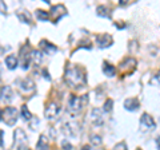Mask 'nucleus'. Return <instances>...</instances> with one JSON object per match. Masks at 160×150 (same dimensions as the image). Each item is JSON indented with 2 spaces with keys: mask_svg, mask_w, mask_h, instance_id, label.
Masks as SVG:
<instances>
[{
  "mask_svg": "<svg viewBox=\"0 0 160 150\" xmlns=\"http://www.w3.org/2000/svg\"><path fill=\"white\" fill-rule=\"evenodd\" d=\"M64 79L68 86L73 88H80L86 84V72L84 70L75 64H67L66 67V74H64Z\"/></svg>",
  "mask_w": 160,
  "mask_h": 150,
  "instance_id": "f257e3e1",
  "label": "nucleus"
},
{
  "mask_svg": "<svg viewBox=\"0 0 160 150\" xmlns=\"http://www.w3.org/2000/svg\"><path fill=\"white\" fill-rule=\"evenodd\" d=\"M88 103V95H82V97H76V95H69L68 99V113L71 115H79L80 113L84 110V107Z\"/></svg>",
  "mask_w": 160,
  "mask_h": 150,
  "instance_id": "f03ea898",
  "label": "nucleus"
},
{
  "mask_svg": "<svg viewBox=\"0 0 160 150\" xmlns=\"http://www.w3.org/2000/svg\"><path fill=\"white\" fill-rule=\"evenodd\" d=\"M18 117H19V113H18L16 107L8 106L3 110V121L6 122V125H8V126H13V125L18 122Z\"/></svg>",
  "mask_w": 160,
  "mask_h": 150,
  "instance_id": "7ed1b4c3",
  "label": "nucleus"
},
{
  "mask_svg": "<svg viewBox=\"0 0 160 150\" xmlns=\"http://www.w3.org/2000/svg\"><path fill=\"white\" fill-rule=\"evenodd\" d=\"M60 113V104L56 102H49L46 109H44V115L47 119H53L58 117V114Z\"/></svg>",
  "mask_w": 160,
  "mask_h": 150,
  "instance_id": "20e7f679",
  "label": "nucleus"
},
{
  "mask_svg": "<svg viewBox=\"0 0 160 150\" xmlns=\"http://www.w3.org/2000/svg\"><path fill=\"white\" fill-rule=\"evenodd\" d=\"M64 15H67V8L63 6V4H58V6H53L51 8V13H49V16L53 18V23L56 24L60 19H62Z\"/></svg>",
  "mask_w": 160,
  "mask_h": 150,
  "instance_id": "39448f33",
  "label": "nucleus"
},
{
  "mask_svg": "<svg viewBox=\"0 0 160 150\" xmlns=\"http://www.w3.org/2000/svg\"><path fill=\"white\" fill-rule=\"evenodd\" d=\"M96 44L100 48H107L113 44V38L109 34H99L96 36Z\"/></svg>",
  "mask_w": 160,
  "mask_h": 150,
  "instance_id": "423d86ee",
  "label": "nucleus"
},
{
  "mask_svg": "<svg viewBox=\"0 0 160 150\" xmlns=\"http://www.w3.org/2000/svg\"><path fill=\"white\" fill-rule=\"evenodd\" d=\"M91 122L95 125V126H102L104 123V114L102 109L95 107L91 111Z\"/></svg>",
  "mask_w": 160,
  "mask_h": 150,
  "instance_id": "0eeeda50",
  "label": "nucleus"
},
{
  "mask_svg": "<svg viewBox=\"0 0 160 150\" xmlns=\"http://www.w3.org/2000/svg\"><path fill=\"white\" fill-rule=\"evenodd\" d=\"M120 70H122V72H128V74H131L135 67H136V59L135 58H127V59H124V61L120 63Z\"/></svg>",
  "mask_w": 160,
  "mask_h": 150,
  "instance_id": "6e6552de",
  "label": "nucleus"
},
{
  "mask_svg": "<svg viewBox=\"0 0 160 150\" xmlns=\"http://www.w3.org/2000/svg\"><path fill=\"white\" fill-rule=\"evenodd\" d=\"M13 137H15V143L18 145V147H20V146H27L28 138L26 136V133L23 131V129H16V130H15Z\"/></svg>",
  "mask_w": 160,
  "mask_h": 150,
  "instance_id": "1a4fd4ad",
  "label": "nucleus"
},
{
  "mask_svg": "<svg viewBox=\"0 0 160 150\" xmlns=\"http://www.w3.org/2000/svg\"><path fill=\"white\" fill-rule=\"evenodd\" d=\"M19 88L22 90L23 93H31L35 90V82L32 81L31 78H26V79H22L19 82Z\"/></svg>",
  "mask_w": 160,
  "mask_h": 150,
  "instance_id": "9d476101",
  "label": "nucleus"
},
{
  "mask_svg": "<svg viewBox=\"0 0 160 150\" xmlns=\"http://www.w3.org/2000/svg\"><path fill=\"white\" fill-rule=\"evenodd\" d=\"M78 130H79V126H78L76 122H67L63 126L64 134H67V136H71V137L78 136Z\"/></svg>",
  "mask_w": 160,
  "mask_h": 150,
  "instance_id": "9b49d317",
  "label": "nucleus"
},
{
  "mask_svg": "<svg viewBox=\"0 0 160 150\" xmlns=\"http://www.w3.org/2000/svg\"><path fill=\"white\" fill-rule=\"evenodd\" d=\"M140 107V102L138 98H127L124 101V109L128 111H136Z\"/></svg>",
  "mask_w": 160,
  "mask_h": 150,
  "instance_id": "f8f14e48",
  "label": "nucleus"
},
{
  "mask_svg": "<svg viewBox=\"0 0 160 150\" xmlns=\"http://www.w3.org/2000/svg\"><path fill=\"white\" fill-rule=\"evenodd\" d=\"M12 95H13V93H12V88L9 86H4V87L0 88V99L4 101L6 103H9L12 101Z\"/></svg>",
  "mask_w": 160,
  "mask_h": 150,
  "instance_id": "ddd939ff",
  "label": "nucleus"
},
{
  "mask_svg": "<svg viewBox=\"0 0 160 150\" xmlns=\"http://www.w3.org/2000/svg\"><path fill=\"white\" fill-rule=\"evenodd\" d=\"M40 48L44 50V52L51 55V54H55L58 51V47L55 46V44H52L51 42L46 40V39H43V40H40Z\"/></svg>",
  "mask_w": 160,
  "mask_h": 150,
  "instance_id": "4468645a",
  "label": "nucleus"
},
{
  "mask_svg": "<svg viewBox=\"0 0 160 150\" xmlns=\"http://www.w3.org/2000/svg\"><path fill=\"white\" fill-rule=\"evenodd\" d=\"M140 123H142L144 127H148V129H153L155 126H156V123H155L153 118L149 115L148 113L142 114V117H140Z\"/></svg>",
  "mask_w": 160,
  "mask_h": 150,
  "instance_id": "2eb2a0df",
  "label": "nucleus"
},
{
  "mask_svg": "<svg viewBox=\"0 0 160 150\" xmlns=\"http://www.w3.org/2000/svg\"><path fill=\"white\" fill-rule=\"evenodd\" d=\"M102 68H103L104 75H106V77H108V78H112V77H115V75H116V68H115V66H112L111 63H108V62H106V61L103 62Z\"/></svg>",
  "mask_w": 160,
  "mask_h": 150,
  "instance_id": "dca6fc26",
  "label": "nucleus"
},
{
  "mask_svg": "<svg viewBox=\"0 0 160 150\" xmlns=\"http://www.w3.org/2000/svg\"><path fill=\"white\" fill-rule=\"evenodd\" d=\"M18 18L20 22L26 23V24H31L32 23V18H31V13H29L28 11H26V9H19V11L16 12Z\"/></svg>",
  "mask_w": 160,
  "mask_h": 150,
  "instance_id": "f3484780",
  "label": "nucleus"
},
{
  "mask_svg": "<svg viewBox=\"0 0 160 150\" xmlns=\"http://www.w3.org/2000/svg\"><path fill=\"white\" fill-rule=\"evenodd\" d=\"M4 62H6V66L9 70H15L18 67V64H19V61H18V58L15 56V55H8V56H6Z\"/></svg>",
  "mask_w": 160,
  "mask_h": 150,
  "instance_id": "a211bd4d",
  "label": "nucleus"
},
{
  "mask_svg": "<svg viewBox=\"0 0 160 150\" xmlns=\"http://www.w3.org/2000/svg\"><path fill=\"white\" fill-rule=\"evenodd\" d=\"M36 150H48V138H47V136L42 134V136L39 137V141L36 143Z\"/></svg>",
  "mask_w": 160,
  "mask_h": 150,
  "instance_id": "6ab92c4d",
  "label": "nucleus"
},
{
  "mask_svg": "<svg viewBox=\"0 0 160 150\" xmlns=\"http://www.w3.org/2000/svg\"><path fill=\"white\" fill-rule=\"evenodd\" d=\"M31 61H33V63H36V64L42 63V61H43L42 52L38 51V50H32L31 51Z\"/></svg>",
  "mask_w": 160,
  "mask_h": 150,
  "instance_id": "aec40b11",
  "label": "nucleus"
},
{
  "mask_svg": "<svg viewBox=\"0 0 160 150\" xmlns=\"http://www.w3.org/2000/svg\"><path fill=\"white\" fill-rule=\"evenodd\" d=\"M96 12L99 16H103V18H111V15L108 13V8L106 6H99L98 9H96Z\"/></svg>",
  "mask_w": 160,
  "mask_h": 150,
  "instance_id": "412c9836",
  "label": "nucleus"
},
{
  "mask_svg": "<svg viewBox=\"0 0 160 150\" xmlns=\"http://www.w3.org/2000/svg\"><path fill=\"white\" fill-rule=\"evenodd\" d=\"M36 18L39 20H48L49 19V13L44 9H36Z\"/></svg>",
  "mask_w": 160,
  "mask_h": 150,
  "instance_id": "4be33fe9",
  "label": "nucleus"
},
{
  "mask_svg": "<svg viewBox=\"0 0 160 150\" xmlns=\"http://www.w3.org/2000/svg\"><path fill=\"white\" fill-rule=\"evenodd\" d=\"M22 115H23V118L26 119V121H28V122L32 119V114H31V111L28 110V107L26 106V104H24V106L22 107Z\"/></svg>",
  "mask_w": 160,
  "mask_h": 150,
  "instance_id": "5701e85b",
  "label": "nucleus"
},
{
  "mask_svg": "<svg viewBox=\"0 0 160 150\" xmlns=\"http://www.w3.org/2000/svg\"><path fill=\"white\" fill-rule=\"evenodd\" d=\"M89 141H91V143L95 145V146H99V145H102V137L98 136V134H92V136L89 137Z\"/></svg>",
  "mask_w": 160,
  "mask_h": 150,
  "instance_id": "b1692460",
  "label": "nucleus"
},
{
  "mask_svg": "<svg viewBox=\"0 0 160 150\" xmlns=\"http://www.w3.org/2000/svg\"><path fill=\"white\" fill-rule=\"evenodd\" d=\"M112 107H113V101L112 99H107V101L104 102V104H103V111L109 113L112 110Z\"/></svg>",
  "mask_w": 160,
  "mask_h": 150,
  "instance_id": "393cba45",
  "label": "nucleus"
},
{
  "mask_svg": "<svg viewBox=\"0 0 160 150\" xmlns=\"http://www.w3.org/2000/svg\"><path fill=\"white\" fill-rule=\"evenodd\" d=\"M113 150H128V147H127V143L126 142H119V143H116L113 146Z\"/></svg>",
  "mask_w": 160,
  "mask_h": 150,
  "instance_id": "a878e982",
  "label": "nucleus"
},
{
  "mask_svg": "<svg viewBox=\"0 0 160 150\" xmlns=\"http://www.w3.org/2000/svg\"><path fill=\"white\" fill-rule=\"evenodd\" d=\"M138 42L136 40H131V42H129V52H133V50H135V51H136V50H138Z\"/></svg>",
  "mask_w": 160,
  "mask_h": 150,
  "instance_id": "bb28decb",
  "label": "nucleus"
},
{
  "mask_svg": "<svg viewBox=\"0 0 160 150\" xmlns=\"http://www.w3.org/2000/svg\"><path fill=\"white\" fill-rule=\"evenodd\" d=\"M29 126H31V129H36V126H39V119L38 118H33L32 117V119L29 121Z\"/></svg>",
  "mask_w": 160,
  "mask_h": 150,
  "instance_id": "cd10ccee",
  "label": "nucleus"
},
{
  "mask_svg": "<svg viewBox=\"0 0 160 150\" xmlns=\"http://www.w3.org/2000/svg\"><path fill=\"white\" fill-rule=\"evenodd\" d=\"M62 147H63L64 150H72V145L69 143L68 141H63V142H62Z\"/></svg>",
  "mask_w": 160,
  "mask_h": 150,
  "instance_id": "c85d7f7f",
  "label": "nucleus"
},
{
  "mask_svg": "<svg viewBox=\"0 0 160 150\" xmlns=\"http://www.w3.org/2000/svg\"><path fill=\"white\" fill-rule=\"evenodd\" d=\"M43 75H44V78H46V79H47V81H51V75H49V72L47 71V70H46V68H44V70H43Z\"/></svg>",
  "mask_w": 160,
  "mask_h": 150,
  "instance_id": "c756f323",
  "label": "nucleus"
},
{
  "mask_svg": "<svg viewBox=\"0 0 160 150\" xmlns=\"http://www.w3.org/2000/svg\"><path fill=\"white\" fill-rule=\"evenodd\" d=\"M0 8H2L3 13H6V11H7V7H4V3H3V2H0Z\"/></svg>",
  "mask_w": 160,
  "mask_h": 150,
  "instance_id": "7c9ffc66",
  "label": "nucleus"
},
{
  "mask_svg": "<svg viewBox=\"0 0 160 150\" xmlns=\"http://www.w3.org/2000/svg\"><path fill=\"white\" fill-rule=\"evenodd\" d=\"M80 150H92V147L89 146V145H84V146H83L82 149H80Z\"/></svg>",
  "mask_w": 160,
  "mask_h": 150,
  "instance_id": "2f4dec72",
  "label": "nucleus"
},
{
  "mask_svg": "<svg viewBox=\"0 0 160 150\" xmlns=\"http://www.w3.org/2000/svg\"><path fill=\"white\" fill-rule=\"evenodd\" d=\"M3 130H0V145H3Z\"/></svg>",
  "mask_w": 160,
  "mask_h": 150,
  "instance_id": "473e14b6",
  "label": "nucleus"
},
{
  "mask_svg": "<svg viewBox=\"0 0 160 150\" xmlns=\"http://www.w3.org/2000/svg\"><path fill=\"white\" fill-rule=\"evenodd\" d=\"M18 150H29L27 146H20V147H18Z\"/></svg>",
  "mask_w": 160,
  "mask_h": 150,
  "instance_id": "72a5a7b5",
  "label": "nucleus"
},
{
  "mask_svg": "<svg viewBox=\"0 0 160 150\" xmlns=\"http://www.w3.org/2000/svg\"><path fill=\"white\" fill-rule=\"evenodd\" d=\"M156 143H158V147L160 149V137H158V138H156Z\"/></svg>",
  "mask_w": 160,
  "mask_h": 150,
  "instance_id": "f704fd0d",
  "label": "nucleus"
},
{
  "mask_svg": "<svg viewBox=\"0 0 160 150\" xmlns=\"http://www.w3.org/2000/svg\"><path fill=\"white\" fill-rule=\"evenodd\" d=\"M0 119H3V111L0 110Z\"/></svg>",
  "mask_w": 160,
  "mask_h": 150,
  "instance_id": "c9c22d12",
  "label": "nucleus"
},
{
  "mask_svg": "<svg viewBox=\"0 0 160 150\" xmlns=\"http://www.w3.org/2000/svg\"><path fill=\"white\" fill-rule=\"evenodd\" d=\"M136 150H142V149H136Z\"/></svg>",
  "mask_w": 160,
  "mask_h": 150,
  "instance_id": "e433bc0d",
  "label": "nucleus"
}]
</instances>
